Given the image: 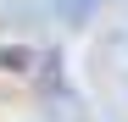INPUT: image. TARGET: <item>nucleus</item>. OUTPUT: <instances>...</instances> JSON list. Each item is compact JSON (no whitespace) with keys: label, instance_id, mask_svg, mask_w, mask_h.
Masks as SVG:
<instances>
[{"label":"nucleus","instance_id":"1","mask_svg":"<svg viewBox=\"0 0 128 122\" xmlns=\"http://www.w3.org/2000/svg\"><path fill=\"white\" fill-rule=\"evenodd\" d=\"M50 11H56L67 28H89L95 11H100V0H50Z\"/></svg>","mask_w":128,"mask_h":122},{"label":"nucleus","instance_id":"2","mask_svg":"<svg viewBox=\"0 0 128 122\" xmlns=\"http://www.w3.org/2000/svg\"><path fill=\"white\" fill-rule=\"evenodd\" d=\"M0 67H28V50H0Z\"/></svg>","mask_w":128,"mask_h":122}]
</instances>
